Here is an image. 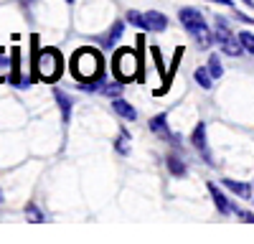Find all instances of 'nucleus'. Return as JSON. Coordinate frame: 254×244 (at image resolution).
I'll return each mask as SVG.
<instances>
[{
    "mask_svg": "<svg viewBox=\"0 0 254 244\" xmlns=\"http://www.w3.org/2000/svg\"><path fill=\"white\" fill-rule=\"evenodd\" d=\"M178 20H181V26L196 38V44L201 49H208L211 44H216V41H214V31L208 28V20H206V15L198 8H190V5L181 8L178 10Z\"/></svg>",
    "mask_w": 254,
    "mask_h": 244,
    "instance_id": "f257e3e1",
    "label": "nucleus"
},
{
    "mask_svg": "<svg viewBox=\"0 0 254 244\" xmlns=\"http://www.w3.org/2000/svg\"><path fill=\"white\" fill-rule=\"evenodd\" d=\"M69 69H71L74 79H79V81H84V79L94 81V79H99L102 71H104V59H102V54H99L97 49H79V51L71 56Z\"/></svg>",
    "mask_w": 254,
    "mask_h": 244,
    "instance_id": "f03ea898",
    "label": "nucleus"
},
{
    "mask_svg": "<svg viewBox=\"0 0 254 244\" xmlns=\"http://www.w3.org/2000/svg\"><path fill=\"white\" fill-rule=\"evenodd\" d=\"M112 74L117 81H122V84H127V81H132L142 74V64H140V54L132 51V49H117L115 56H112Z\"/></svg>",
    "mask_w": 254,
    "mask_h": 244,
    "instance_id": "7ed1b4c3",
    "label": "nucleus"
},
{
    "mask_svg": "<svg viewBox=\"0 0 254 244\" xmlns=\"http://www.w3.org/2000/svg\"><path fill=\"white\" fill-rule=\"evenodd\" d=\"M61 69H64V59L56 49H41L36 51V59H33V71L41 81H49V84H54V81L61 76Z\"/></svg>",
    "mask_w": 254,
    "mask_h": 244,
    "instance_id": "20e7f679",
    "label": "nucleus"
},
{
    "mask_svg": "<svg viewBox=\"0 0 254 244\" xmlns=\"http://www.w3.org/2000/svg\"><path fill=\"white\" fill-rule=\"evenodd\" d=\"M127 23L140 28V31H147V33H163L168 28V18L160 13V10H127Z\"/></svg>",
    "mask_w": 254,
    "mask_h": 244,
    "instance_id": "39448f33",
    "label": "nucleus"
},
{
    "mask_svg": "<svg viewBox=\"0 0 254 244\" xmlns=\"http://www.w3.org/2000/svg\"><path fill=\"white\" fill-rule=\"evenodd\" d=\"M214 18H216L214 41H216V44L221 46V51H224V54H229L231 59L242 56V54H244V49H242V44H239V36H234V31L229 28L226 18H221V15H214Z\"/></svg>",
    "mask_w": 254,
    "mask_h": 244,
    "instance_id": "423d86ee",
    "label": "nucleus"
},
{
    "mask_svg": "<svg viewBox=\"0 0 254 244\" xmlns=\"http://www.w3.org/2000/svg\"><path fill=\"white\" fill-rule=\"evenodd\" d=\"M190 145H193L201 158L208 163V166H216L214 155H211V148H208V137H206V122H198V125L193 127V132H190Z\"/></svg>",
    "mask_w": 254,
    "mask_h": 244,
    "instance_id": "0eeeda50",
    "label": "nucleus"
},
{
    "mask_svg": "<svg viewBox=\"0 0 254 244\" xmlns=\"http://www.w3.org/2000/svg\"><path fill=\"white\" fill-rule=\"evenodd\" d=\"M206 188H208V193H211V198H214V206H216V211L221 214V216H231V214H237V206L231 203V198L216 186L214 181H208L206 183Z\"/></svg>",
    "mask_w": 254,
    "mask_h": 244,
    "instance_id": "6e6552de",
    "label": "nucleus"
},
{
    "mask_svg": "<svg viewBox=\"0 0 254 244\" xmlns=\"http://www.w3.org/2000/svg\"><path fill=\"white\" fill-rule=\"evenodd\" d=\"M150 130H153L155 135H160L165 142H171V145H176V148L181 145V137H178L171 127H168V117H165V115H155V117L150 120Z\"/></svg>",
    "mask_w": 254,
    "mask_h": 244,
    "instance_id": "1a4fd4ad",
    "label": "nucleus"
},
{
    "mask_svg": "<svg viewBox=\"0 0 254 244\" xmlns=\"http://www.w3.org/2000/svg\"><path fill=\"white\" fill-rule=\"evenodd\" d=\"M221 186L229 191V193H234L239 198H254V186L247 181H237V178H221Z\"/></svg>",
    "mask_w": 254,
    "mask_h": 244,
    "instance_id": "9d476101",
    "label": "nucleus"
},
{
    "mask_svg": "<svg viewBox=\"0 0 254 244\" xmlns=\"http://www.w3.org/2000/svg\"><path fill=\"white\" fill-rule=\"evenodd\" d=\"M54 97H56V105H59V110H61V120H64V125H69V120H71V110H74V99H71V94H66L64 89H56V92H54Z\"/></svg>",
    "mask_w": 254,
    "mask_h": 244,
    "instance_id": "9b49d317",
    "label": "nucleus"
},
{
    "mask_svg": "<svg viewBox=\"0 0 254 244\" xmlns=\"http://www.w3.org/2000/svg\"><path fill=\"white\" fill-rule=\"evenodd\" d=\"M112 110H115L122 120H127V122H135V120H137V110H135L127 99H122V97H115V99H112Z\"/></svg>",
    "mask_w": 254,
    "mask_h": 244,
    "instance_id": "f8f14e48",
    "label": "nucleus"
},
{
    "mask_svg": "<svg viewBox=\"0 0 254 244\" xmlns=\"http://www.w3.org/2000/svg\"><path fill=\"white\" fill-rule=\"evenodd\" d=\"M122 33H125V20H115L112 28L99 38V44H102L104 49H112V46L117 44V41H120V36H122Z\"/></svg>",
    "mask_w": 254,
    "mask_h": 244,
    "instance_id": "ddd939ff",
    "label": "nucleus"
},
{
    "mask_svg": "<svg viewBox=\"0 0 254 244\" xmlns=\"http://www.w3.org/2000/svg\"><path fill=\"white\" fill-rule=\"evenodd\" d=\"M165 168H168V173L171 176H176V178H183L186 173H188V166L176 155V153H168V158H165Z\"/></svg>",
    "mask_w": 254,
    "mask_h": 244,
    "instance_id": "4468645a",
    "label": "nucleus"
},
{
    "mask_svg": "<svg viewBox=\"0 0 254 244\" xmlns=\"http://www.w3.org/2000/svg\"><path fill=\"white\" fill-rule=\"evenodd\" d=\"M193 79H196V84L201 87V89H211L214 87V76H211V71H208V66H198L196 71H193Z\"/></svg>",
    "mask_w": 254,
    "mask_h": 244,
    "instance_id": "2eb2a0df",
    "label": "nucleus"
},
{
    "mask_svg": "<svg viewBox=\"0 0 254 244\" xmlns=\"http://www.w3.org/2000/svg\"><path fill=\"white\" fill-rule=\"evenodd\" d=\"M130 140H132V135L122 127V130L117 132V140H115V150H117L120 155H130Z\"/></svg>",
    "mask_w": 254,
    "mask_h": 244,
    "instance_id": "dca6fc26",
    "label": "nucleus"
},
{
    "mask_svg": "<svg viewBox=\"0 0 254 244\" xmlns=\"http://www.w3.org/2000/svg\"><path fill=\"white\" fill-rule=\"evenodd\" d=\"M208 71H211V76L214 79H221L224 76V64H221V56L219 54H208Z\"/></svg>",
    "mask_w": 254,
    "mask_h": 244,
    "instance_id": "f3484780",
    "label": "nucleus"
},
{
    "mask_svg": "<svg viewBox=\"0 0 254 244\" xmlns=\"http://www.w3.org/2000/svg\"><path fill=\"white\" fill-rule=\"evenodd\" d=\"M102 94H104V97H110V99H115V97H122V81H104Z\"/></svg>",
    "mask_w": 254,
    "mask_h": 244,
    "instance_id": "a211bd4d",
    "label": "nucleus"
},
{
    "mask_svg": "<svg viewBox=\"0 0 254 244\" xmlns=\"http://www.w3.org/2000/svg\"><path fill=\"white\" fill-rule=\"evenodd\" d=\"M239 44H242V49H244L247 54L254 56V33H252V31H242V33H239Z\"/></svg>",
    "mask_w": 254,
    "mask_h": 244,
    "instance_id": "6ab92c4d",
    "label": "nucleus"
},
{
    "mask_svg": "<svg viewBox=\"0 0 254 244\" xmlns=\"http://www.w3.org/2000/svg\"><path fill=\"white\" fill-rule=\"evenodd\" d=\"M10 61H13V59H8V54H5V51H0V81H5V79L10 76V71H8Z\"/></svg>",
    "mask_w": 254,
    "mask_h": 244,
    "instance_id": "aec40b11",
    "label": "nucleus"
},
{
    "mask_svg": "<svg viewBox=\"0 0 254 244\" xmlns=\"http://www.w3.org/2000/svg\"><path fill=\"white\" fill-rule=\"evenodd\" d=\"M26 214H28L31 221H44V214L36 209V203H28V206H26Z\"/></svg>",
    "mask_w": 254,
    "mask_h": 244,
    "instance_id": "412c9836",
    "label": "nucleus"
},
{
    "mask_svg": "<svg viewBox=\"0 0 254 244\" xmlns=\"http://www.w3.org/2000/svg\"><path fill=\"white\" fill-rule=\"evenodd\" d=\"M237 216H239L242 221H249V224H254V214H252V211H244V209H237Z\"/></svg>",
    "mask_w": 254,
    "mask_h": 244,
    "instance_id": "4be33fe9",
    "label": "nucleus"
},
{
    "mask_svg": "<svg viewBox=\"0 0 254 244\" xmlns=\"http://www.w3.org/2000/svg\"><path fill=\"white\" fill-rule=\"evenodd\" d=\"M206 3H216V5H224L229 10H234V0H206Z\"/></svg>",
    "mask_w": 254,
    "mask_h": 244,
    "instance_id": "5701e85b",
    "label": "nucleus"
},
{
    "mask_svg": "<svg viewBox=\"0 0 254 244\" xmlns=\"http://www.w3.org/2000/svg\"><path fill=\"white\" fill-rule=\"evenodd\" d=\"M237 20H242V23H252V26H254V18H249V15L242 13V10H237Z\"/></svg>",
    "mask_w": 254,
    "mask_h": 244,
    "instance_id": "b1692460",
    "label": "nucleus"
},
{
    "mask_svg": "<svg viewBox=\"0 0 254 244\" xmlns=\"http://www.w3.org/2000/svg\"><path fill=\"white\" fill-rule=\"evenodd\" d=\"M239 3H242V5H247L249 10H254V0H239Z\"/></svg>",
    "mask_w": 254,
    "mask_h": 244,
    "instance_id": "393cba45",
    "label": "nucleus"
},
{
    "mask_svg": "<svg viewBox=\"0 0 254 244\" xmlns=\"http://www.w3.org/2000/svg\"><path fill=\"white\" fill-rule=\"evenodd\" d=\"M23 3H28V5H31V3H33V0H23Z\"/></svg>",
    "mask_w": 254,
    "mask_h": 244,
    "instance_id": "a878e982",
    "label": "nucleus"
},
{
    "mask_svg": "<svg viewBox=\"0 0 254 244\" xmlns=\"http://www.w3.org/2000/svg\"><path fill=\"white\" fill-rule=\"evenodd\" d=\"M0 201H3V191H0Z\"/></svg>",
    "mask_w": 254,
    "mask_h": 244,
    "instance_id": "bb28decb",
    "label": "nucleus"
},
{
    "mask_svg": "<svg viewBox=\"0 0 254 244\" xmlns=\"http://www.w3.org/2000/svg\"><path fill=\"white\" fill-rule=\"evenodd\" d=\"M66 3H69V5H71V3H74V0H66Z\"/></svg>",
    "mask_w": 254,
    "mask_h": 244,
    "instance_id": "cd10ccee",
    "label": "nucleus"
},
{
    "mask_svg": "<svg viewBox=\"0 0 254 244\" xmlns=\"http://www.w3.org/2000/svg\"><path fill=\"white\" fill-rule=\"evenodd\" d=\"M252 201H254V198H252Z\"/></svg>",
    "mask_w": 254,
    "mask_h": 244,
    "instance_id": "c85d7f7f",
    "label": "nucleus"
}]
</instances>
